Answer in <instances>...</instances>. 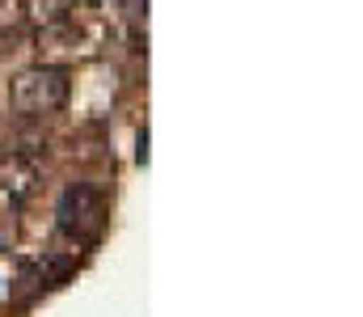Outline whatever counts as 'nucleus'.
Wrapping results in <instances>:
<instances>
[{"mask_svg": "<svg viewBox=\"0 0 363 317\" xmlns=\"http://www.w3.org/2000/svg\"><path fill=\"white\" fill-rule=\"evenodd\" d=\"M72 98V77L64 68H26L13 81V110L17 114H55Z\"/></svg>", "mask_w": 363, "mask_h": 317, "instance_id": "f257e3e1", "label": "nucleus"}, {"mask_svg": "<svg viewBox=\"0 0 363 317\" xmlns=\"http://www.w3.org/2000/svg\"><path fill=\"white\" fill-rule=\"evenodd\" d=\"M55 220H60V228L68 237L97 241L101 228H106V195L97 187H89V182H72L60 195V204H55Z\"/></svg>", "mask_w": 363, "mask_h": 317, "instance_id": "f03ea898", "label": "nucleus"}, {"mask_svg": "<svg viewBox=\"0 0 363 317\" xmlns=\"http://www.w3.org/2000/svg\"><path fill=\"white\" fill-rule=\"evenodd\" d=\"M34 182H38V169H34V161H26V157H17V152L0 161V191H4V199H9V204H21V199H30Z\"/></svg>", "mask_w": 363, "mask_h": 317, "instance_id": "7ed1b4c3", "label": "nucleus"}, {"mask_svg": "<svg viewBox=\"0 0 363 317\" xmlns=\"http://www.w3.org/2000/svg\"><path fill=\"white\" fill-rule=\"evenodd\" d=\"M135 165L140 169L148 165V127H140V135H135Z\"/></svg>", "mask_w": 363, "mask_h": 317, "instance_id": "20e7f679", "label": "nucleus"}]
</instances>
